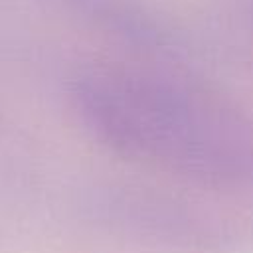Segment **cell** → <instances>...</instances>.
<instances>
[{"label": "cell", "instance_id": "obj_1", "mask_svg": "<svg viewBox=\"0 0 253 253\" xmlns=\"http://www.w3.org/2000/svg\"><path fill=\"white\" fill-rule=\"evenodd\" d=\"M73 97L95 134L132 160L206 184H253V123L206 91L103 69L81 77Z\"/></svg>", "mask_w": 253, "mask_h": 253}]
</instances>
